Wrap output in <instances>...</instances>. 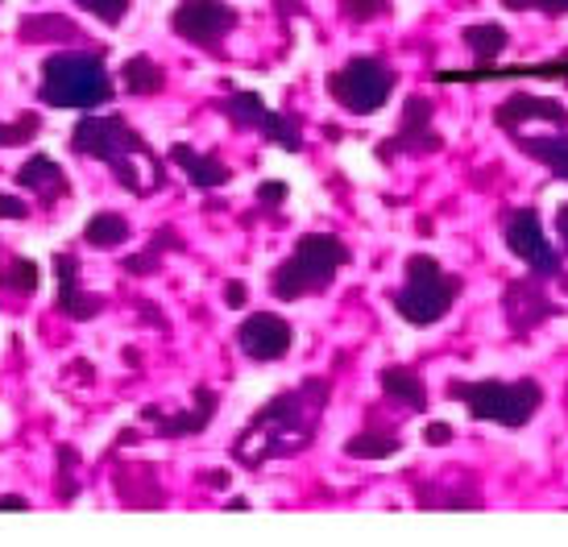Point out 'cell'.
Here are the masks:
<instances>
[{
  "instance_id": "6da1fadb",
  "label": "cell",
  "mask_w": 568,
  "mask_h": 547,
  "mask_svg": "<svg viewBox=\"0 0 568 547\" xmlns=\"http://www.w3.org/2000/svg\"><path fill=\"white\" fill-rule=\"evenodd\" d=\"M324 403H328V382H320V377L278 394L270 407H262L250 419V427L237 439L233 456H237L245 469H257L270 456H291L300 453V448H307L312 436H316V419L320 411H324Z\"/></svg>"
},
{
  "instance_id": "7a4b0ae2",
  "label": "cell",
  "mask_w": 568,
  "mask_h": 547,
  "mask_svg": "<svg viewBox=\"0 0 568 547\" xmlns=\"http://www.w3.org/2000/svg\"><path fill=\"white\" fill-rule=\"evenodd\" d=\"M71 150L88 158L109 162V171L138 195L159 191L162 183V162L159 154L145 145L121 117H83L75 133H71Z\"/></svg>"
},
{
  "instance_id": "3957f363",
  "label": "cell",
  "mask_w": 568,
  "mask_h": 547,
  "mask_svg": "<svg viewBox=\"0 0 568 547\" xmlns=\"http://www.w3.org/2000/svg\"><path fill=\"white\" fill-rule=\"evenodd\" d=\"M348 262H353V253H348V245L341 236L307 233L300 236V245L291 250V257H286L283 266L274 270L270 291H274V298H283V303H295L303 295H320Z\"/></svg>"
},
{
  "instance_id": "277c9868",
  "label": "cell",
  "mask_w": 568,
  "mask_h": 547,
  "mask_svg": "<svg viewBox=\"0 0 568 547\" xmlns=\"http://www.w3.org/2000/svg\"><path fill=\"white\" fill-rule=\"evenodd\" d=\"M448 398H460L481 423H503V427H523L544 403V386L536 377H519V382H448Z\"/></svg>"
},
{
  "instance_id": "5b68a950",
  "label": "cell",
  "mask_w": 568,
  "mask_h": 547,
  "mask_svg": "<svg viewBox=\"0 0 568 547\" xmlns=\"http://www.w3.org/2000/svg\"><path fill=\"white\" fill-rule=\"evenodd\" d=\"M42 100L50 109H95L112 100V79L100 54H54L42 67Z\"/></svg>"
},
{
  "instance_id": "8992f818",
  "label": "cell",
  "mask_w": 568,
  "mask_h": 547,
  "mask_svg": "<svg viewBox=\"0 0 568 547\" xmlns=\"http://www.w3.org/2000/svg\"><path fill=\"white\" fill-rule=\"evenodd\" d=\"M457 291H460V282L453 278V274H444L436 257L410 253L407 282H403V291H395V307L410 328H432V324H440L444 315H448V307L457 303Z\"/></svg>"
},
{
  "instance_id": "52a82bcc",
  "label": "cell",
  "mask_w": 568,
  "mask_h": 547,
  "mask_svg": "<svg viewBox=\"0 0 568 547\" xmlns=\"http://www.w3.org/2000/svg\"><path fill=\"white\" fill-rule=\"evenodd\" d=\"M395 92V71L382 63L378 54H357L348 67H341L336 75H328V95L353 117L378 112Z\"/></svg>"
},
{
  "instance_id": "ba28073f",
  "label": "cell",
  "mask_w": 568,
  "mask_h": 547,
  "mask_svg": "<svg viewBox=\"0 0 568 547\" xmlns=\"http://www.w3.org/2000/svg\"><path fill=\"white\" fill-rule=\"evenodd\" d=\"M237 9H229L221 0H183L179 9H174L171 26L174 33L191 42V47H204V50H216L229 38V33L237 30Z\"/></svg>"
},
{
  "instance_id": "9c48e42d",
  "label": "cell",
  "mask_w": 568,
  "mask_h": 547,
  "mask_svg": "<svg viewBox=\"0 0 568 547\" xmlns=\"http://www.w3.org/2000/svg\"><path fill=\"white\" fill-rule=\"evenodd\" d=\"M506 245L510 253L531 266V274L539 278H556L560 274V257L556 250L548 245V236H544V224H539V212L536 207H519V212H510L506 220Z\"/></svg>"
},
{
  "instance_id": "30bf717a",
  "label": "cell",
  "mask_w": 568,
  "mask_h": 547,
  "mask_svg": "<svg viewBox=\"0 0 568 547\" xmlns=\"http://www.w3.org/2000/svg\"><path fill=\"white\" fill-rule=\"evenodd\" d=\"M224 117H229L233 125H241V129H257L262 138L278 141V145H283V150H291V154H300V150H303L300 129L291 125L283 112L266 109L257 92H233L229 100H224Z\"/></svg>"
},
{
  "instance_id": "8fae6325",
  "label": "cell",
  "mask_w": 568,
  "mask_h": 547,
  "mask_svg": "<svg viewBox=\"0 0 568 547\" xmlns=\"http://www.w3.org/2000/svg\"><path fill=\"white\" fill-rule=\"evenodd\" d=\"M237 344L250 361H283L291 353V324L274 312H257L237 328Z\"/></svg>"
},
{
  "instance_id": "7c38bea8",
  "label": "cell",
  "mask_w": 568,
  "mask_h": 547,
  "mask_svg": "<svg viewBox=\"0 0 568 547\" xmlns=\"http://www.w3.org/2000/svg\"><path fill=\"white\" fill-rule=\"evenodd\" d=\"M440 154L444 141L440 133L432 129V100L427 95H407L403 104V125H398V138L382 145V154Z\"/></svg>"
},
{
  "instance_id": "4fadbf2b",
  "label": "cell",
  "mask_w": 568,
  "mask_h": 547,
  "mask_svg": "<svg viewBox=\"0 0 568 547\" xmlns=\"http://www.w3.org/2000/svg\"><path fill=\"white\" fill-rule=\"evenodd\" d=\"M560 312L548 291L539 286V282H510V291H506V320L515 324V332H531L539 328L544 320H552Z\"/></svg>"
},
{
  "instance_id": "5bb4252c",
  "label": "cell",
  "mask_w": 568,
  "mask_h": 547,
  "mask_svg": "<svg viewBox=\"0 0 568 547\" xmlns=\"http://www.w3.org/2000/svg\"><path fill=\"white\" fill-rule=\"evenodd\" d=\"M523 121H552V125H568V109L565 104H556V100H548V95L515 92L503 109L494 112V125L506 129V133H515Z\"/></svg>"
},
{
  "instance_id": "9a60e30c",
  "label": "cell",
  "mask_w": 568,
  "mask_h": 547,
  "mask_svg": "<svg viewBox=\"0 0 568 547\" xmlns=\"http://www.w3.org/2000/svg\"><path fill=\"white\" fill-rule=\"evenodd\" d=\"M54 274H59V312L71 315V320H92V315H100V298L80 291V262L71 253L54 257Z\"/></svg>"
},
{
  "instance_id": "2e32d148",
  "label": "cell",
  "mask_w": 568,
  "mask_h": 547,
  "mask_svg": "<svg viewBox=\"0 0 568 547\" xmlns=\"http://www.w3.org/2000/svg\"><path fill=\"white\" fill-rule=\"evenodd\" d=\"M171 162H174V166H179L183 174H187V179H191V183H195L200 191L224 188V183L233 179V171H229L224 162H216L212 154H195V150H191V145H183V141H179V145H171Z\"/></svg>"
},
{
  "instance_id": "e0dca14e",
  "label": "cell",
  "mask_w": 568,
  "mask_h": 547,
  "mask_svg": "<svg viewBox=\"0 0 568 547\" xmlns=\"http://www.w3.org/2000/svg\"><path fill=\"white\" fill-rule=\"evenodd\" d=\"M382 391L390 403H403L407 411H424L427 407V386L424 377L407 369V365H386L382 369Z\"/></svg>"
},
{
  "instance_id": "ac0fdd59",
  "label": "cell",
  "mask_w": 568,
  "mask_h": 547,
  "mask_svg": "<svg viewBox=\"0 0 568 547\" xmlns=\"http://www.w3.org/2000/svg\"><path fill=\"white\" fill-rule=\"evenodd\" d=\"M212 415H216V394L200 386L195 391V407L183 411V415H162L159 432L162 436H195V432H204L207 423H212Z\"/></svg>"
},
{
  "instance_id": "d6986e66",
  "label": "cell",
  "mask_w": 568,
  "mask_h": 547,
  "mask_svg": "<svg viewBox=\"0 0 568 547\" xmlns=\"http://www.w3.org/2000/svg\"><path fill=\"white\" fill-rule=\"evenodd\" d=\"M17 183L26 191H42V200H59L63 195V166L54 162V158H47V154H38V158H30L21 171H17Z\"/></svg>"
},
{
  "instance_id": "ffe728a7",
  "label": "cell",
  "mask_w": 568,
  "mask_h": 547,
  "mask_svg": "<svg viewBox=\"0 0 568 547\" xmlns=\"http://www.w3.org/2000/svg\"><path fill=\"white\" fill-rule=\"evenodd\" d=\"M527 158H536L539 166H548L556 179H568V133H552V138H515Z\"/></svg>"
},
{
  "instance_id": "44dd1931",
  "label": "cell",
  "mask_w": 568,
  "mask_h": 547,
  "mask_svg": "<svg viewBox=\"0 0 568 547\" xmlns=\"http://www.w3.org/2000/svg\"><path fill=\"white\" fill-rule=\"evenodd\" d=\"M83 241L95 245V250H116L129 241V220L121 212H95L83 229Z\"/></svg>"
},
{
  "instance_id": "7402d4cb",
  "label": "cell",
  "mask_w": 568,
  "mask_h": 547,
  "mask_svg": "<svg viewBox=\"0 0 568 547\" xmlns=\"http://www.w3.org/2000/svg\"><path fill=\"white\" fill-rule=\"evenodd\" d=\"M121 79H125V88L133 95H159L162 83H166L162 67L154 59H145V54H133L125 63V71H121Z\"/></svg>"
},
{
  "instance_id": "603a6c76",
  "label": "cell",
  "mask_w": 568,
  "mask_h": 547,
  "mask_svg": "<svg viewBox=\"0 0 568 547\" xmlns=\"http://www.w3.org/2000/svg\"><path fill=\"white\" fill-rule=\"evenodd\" d=\"M403 448V439L390 436V432H362L345 444V456H357V460H382V456H395Z\"/></svg>"
},
{
  "instance_id": "cb8c5ba5",
  "label": "cell",
  "mask_w": 568,
  "mask_h": 547,
  "mask_svg": "<svg viewBox=\"0 0 568 547\" xmlns=\"http://www.w3.org/2000/svg\"><path fill=\"white\" fill-rule=\"evenodd\" d=\"M465 42H469V50H474L481 63H489V59H498L506 50V30L498 26V21H477V26H469L465 30Z\"/></svg>"
},
{
  "instance_id": "d4e9b609",
  "label": "cell",
  "mask_w": 568,
  "mask_h": 547,
  "mask_svg": "<svg viewBox=\"0 0 568 547\" xmlns=\"http://www.w3.org/2000/svg\"><path fill=\"white\" fill-rule=\"evenodd\" d=\"M21 38L26 42H50V38H75V26L67 17H30L21 21Z\"/></svg>"
},
{
  "instance_id": "484cf974",
  "label": "cell",
  "mask_w": 568,
  "mask_h": 547,
  "mask_svg": "<svg viewBox=\"0 0 568 547\" xmlns=\"http://www.w3.org/2000/svg\"><path fill=\"white\" fill-rule=\"evenodd\" d=\"M0 282H4L9 291H17V295H33V291H38V266H33L30 257H13L9 270L0 274Z\"/></svg>"
},
{
  "instance_id": "4316f807",
  "label": "cell",
  "mask_w": 568,
  "mask_h": 547,
  "mask_svg": "<svg viewBox=\"0 0 568 547\" xmlns=\"http://www.w3.org/2000/svg\"><path fill=\"white\" fill-rule=\"evenodd\" d=\"M42 129V117L38 112H21L13 125H0V145H26L30 138H38Z\"/></svg>"
},
{
  "instance_id": "83f0119b",
  "label": "cell",
  "mask_w": 568,
  "mask_h": 547,
  "mask_svg": "<svg viewBox=\"0 0 568 547\" xmlns=\"http://www.w3.org/2000/svg\"><path fill=\"white\" fill-rule=\"evenodd\" d=\"M75 4L88 9L92 17H100V21H109V26L125 21V13H129V0H75Z\"/></svg>"
},
{
  "instance_id": "f1b7e54d",
  "label": "cell",
  "mask_w": 568,
  "mask_h": 547,
  "mask_svg": "<svg viewBox=\"0 0 568 547\" xmlns=\"http://www.w3.org/2000/svg\"><path fill=\"white\" fill-rule=\"evenodd\" d=\"M341 13L353 21H374V17L390 13V0H341Z\"/></svg>"
},
{
  "instance_id": "f546056e",
  "label": "cell",
  "mask_w": 568,
  "mask_h": 547,
  "mask_svg": "<svg viewBox=\"0 0 568 547\" xmlns=\"http://www.w3.org/2000/svg\"><path fill=\"white\" fill-rule=\"evenodd\" d=\"M506 9H539V13H568V0H503Z\"/></svg>"
},
{
  "instance_id": "4dcf8cb0",
  "label": "cell",
  "mask_w": 568,
  "mask_h": 547,
  "mask_svg": "<svg viewBox=\"0 0 568 547\" xmlns=\"http://www.w3.org/2000/svg\"><path fill=\"white\" fill-rule=\"evenodd\" d=\"M30 216V204L17 200V195H0V220H26Z\"/></svg>"
},
{
  "instance_id": "1f68e13d",
  "label": "cell",
  "mask_w": 568,
  "mask_h": 547,
  "mask_svg": "<svg viewBox=\"0 0 568 547\" xmlns=\"http://www.w3.org/2000/svg\"><path fill=\"white\" fill-rule=\"evenodd\" d=\"M257 200H262V204H283V200H286V183H278V179H270V183H257Z\"/></svg>"
},
{
  "instance_id": "d6a6232c",
  "label": "cell",
  "mask_w": 568,
  "mask_h": 547,
  "mask_svg": "<svg viewBox=\"0 0 568 547\" xmlns=\"http://www.w3.org/2000/svg\"><path fill=\"white\" fill-rule=\"evenodd\" d=\"M424 439L440 448V444H448V439H453V427H448V423H427V427H424Z\"/></svg>"
},
{
  "instance_id": "836d02e7",
  "label": "cell",
  "mask_w": 568,
  "mask_h": 547,
  "mask_svg": "<svg viewBox=\"0 0 568 547\" xmlns=\"http://www.w3.org/2000/svg\"><path fill=\"white\" fill-rule=\"evenodd\" d=\"M245 298H250L245 282H229V286H224V303H229V307H245Z\"/></svg>"
},
{
  "instance_id": "e575fe53",
  "label": "cell",
  "mask_w": 568,
  "mask_h": 547,
  "mask_svg": "<svg viewBox=\"0 0 568 547\" xmlns=\"http://www.w3.org/2000/svg\"><path fill=\"white\" fill-rule=\"evenodd\" d=\"M556 236H560V245L568 253V204H560V212H556Z\"/></svg>"
},
{
  "instance_id": "d590c367",
  "label": "cell",
  "mask_w": 568,
  "mask_h": 547,
  "mask_svg": "<svg viewBox=\"0 0 568 547\" xmlns=\"http://www.w3.org/2000/svg\"><path fill=\"white\" fill-rule=\"evenodd\" d=\"M0 510H30V502L17 498V494H9V498H0Z\"/></svg>"
}]
</instances>
